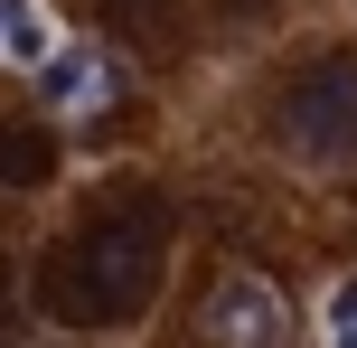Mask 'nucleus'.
Returning a JSON list of instances; mask_svg holds the SVG:
<instances>
[{
	"mask_svg": "<svg viewBox=\"0 0 357 348\" xmlns=\"http://www.w3.org/2000/svg\"><path fill=\"white\" fill-rule=\"evenodd\" d=\"M104 10H123L132 29H160V0H104Z\"/></svg>",
	"mask_w": 357,
	"mask_h": 348,
	"instance_id": "6e6552de",
	"label": "nucleus"
},
{
	"mask_svg": "<svg viewBox=\"0 0 357 348\" xmlns=\"http://www.w3.org/2000/svg\"><path fill=\"white\" fill-rule=\"evenodd\" d=\"M320 330H329V339H357V273L339 282V292H329V311H320Z\"/></svg>",
	"mask_w": 357,
	"mask_h": 348,
	"instance_id": "0eeeda50",
	"label": "nucleus"
},
{
	"mask_svg": "<svg viewBox=\"0 0 357 348\" xmlns=\"http://www.w3.org/2000/svg\"><path fill=\"white\" fill-rule=\"evenodd\" d=\"M273 132L301 160H357V56H320L310 75H291L273 104Z\"/></svg>",
	"mask_w": 357,
	"mask_h": 348,
	"instance_id": "f03ea898",
	"label": "nucleus"
},
{
	"mask_svg": "<svg viewBox=\"0 0 357 348\" xmlns=\"http://www.w3.org/2000/svg\"><path fill=\"white\" fill-rule=\"evenodd\" d=\"M207 330L216 339H282L291 330V311H282V292L273 282H254V273H235V282H216V301H207Z\"/></svg>",
	"mask_w": 357,
	"mask_h": 348,
	"instance_id": "7ed1b4c3",
	"label": "nucleus"
},
{
	"mask_svg": "<svg viewBox=\"0 0 357 348\" xmlns=\"http://www.w3.org/2000/svg\"><path fill=\"white\" fill-rule=\"evenodd\" d=\"M160 264H169V217L151 198H132V207H104V217L75 226V236L47 255L38 292H47L56 320L104 330V320H132L151 292H160Z\"/></svg>",
	"mask_w": 357,
	"mask_h": 348,
	"instance_id": "f257e3e1",
	"label": "nucleus"
},
{
	"mask_svg": "<svg viewBox=\"0 0 357 348\" xmlns=\"http://www.w3.org/2000/svg\"><path fill=\"white\" fill-rule=\"evenodd\" d=\"M47 47H56L47 10H38V0H0V56H10V66H38Z\"/></svg>",
	"mask_w": 357,
	"mask_h": 348,
	"instance_id": "39448f33",
	"label": "nucleus"
},
{
	"mask_svg": "<svg viewBox=\"0 0 357 348\" xmlns=\"http://www.w3.org/2000/svg\"><path fill=\"white\" fill-rule=\"evenodd\" d=\"M0 179H10V188L47 179V142H38L29 123H0Z\"/></svg>",
	"mask_w": 357,
	"mask_h": 348,
	"instance_id": "423d86ee",
	"label": "nucleus"
},
{
	"mask_svg": "<svg viewBox=\"0 0 357 348\" xmlns=\"http://www.w3.org/2000/svg\"><path fill=\"white\" fill-rule=\"evenodd\" d=\"M38 104H56V113L104 104V56H85V47H47V56H38Z\"/></svg>",
	"mask_w": 357,
	"mask_h": 348,
	"instance_id": "20e7f679",
	"label": "nucleus"
}]
</instances>
